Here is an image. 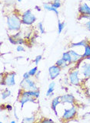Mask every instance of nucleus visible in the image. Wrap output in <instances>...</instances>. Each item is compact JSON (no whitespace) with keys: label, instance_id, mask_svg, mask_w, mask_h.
<instances>
[{"label":"nucleus","instance_id":"f3484780","mask_svg":"<svg viewBox=\"0 0 90 123\" xmlns=\"http://www.w3.org/2000/svg\"><path fill=\"white\" fill-rule=\"evenodd\" d=\"M84 48H85V50H84V54H82V59H85L90 57V45L88 44Z\"/></svg>","mask_w":90,"mask_h":123},{"label":"nucleus","instance_id":"37998d69","mask_svg":"<svg viewBox=\"0 0 90 123\" xmlns=\"http://www.w3.org/2000/svg\"><path fill=\"white\" fill-rule=\"evenodd\" d=\"M89 1H90V0H89Z\"/></svg>","mask_w":90,"mask_h":123},{"label":"nucleus","instance_id":"412c9836","mask_svg":"<svg viewBox=\"0 0 90 123\" xmlns=\"http://www.w3.org/2000/svg\"><path fill=\"white\" fill-rule=\"evenodd\" d=\"M64 28H65V23L64 22H60L59 19L58 20V33L61 34V32L63 31Z\"/></svg>","mask_w":90,"mask_h":123},{"label":"nucleus","instance_id":"f03ea898","mask_svg":"<svg viewBox=\"0 0 90 123\" xmlns=\"http://www.w3.org/2000/svg\"><path fill=\"white\" fill-rule=\"evenodd\" d=\"M16 74L12 72V73H8L7 74H5L4 78L1 77V85L2 86H14L15 85V77Z\"/></svg>","mask_w":90,"mask_h":123},{"label":"nucleus","instance_id":"a211bd4d","mask_svg":"<svg viewBox=\"0 0 90 123\" xmlns=\"http://www.w3.org/2000/svg\"><path fill=\"white\" fill-rule=\"evenodd\" d=\"M88 41L87 40H82L79 42H77V43H72L70 47L71 48H73V47H78V46H82V47H85V45L88 44Z\"/></svg>","mask_w":90,"mask_h":123},{"label":"nucleus","instance_id":"7c9ffc66","mask_svg":"<svg viewBox=\"0 0 90 123\" xmlns=\"http://www.w3.org/2000/svg\"><path fill=\"white\" fill-rule=\"evenodd\" d=\"M16 41H17V44H24V39L22 37H20V38H19L18 40H16Z\"/></svg>","mask_w":90,"mask_h":123},{"label":"nucleus","instance_id":"4c0bfd02","mask_svg":"<svg viewBox=\"0 0 90 123\" xmlns=\"http://www.w3.org/2000/svg\"><path fill=\"white\" fill-rule=\"evenodd\" d=\"M53 2H61V0H53Z\"/></svg>","mask_w":90,"mask_h":123},{"label":"nucleus","instance_id":"72a5a7b5","mask_svg":"<svg viewBox=\"0 0 90 123\" xmlns=\"http://www.w3.org/2000/svg\"><path fill=\"white\" fill-rule=\"evenodd\" d=\"M6 109L8 110V111H12V105H6Z\"/></svg>","mask_w":90,"mask_h":123},{"label":"nucleus","instance_id":"aec40b11","mask_svg":"<svg viewBox=\"0 0 90 123\" xmlns=\"http://www.w3.org/2000/svg\"><path fill=\"white\" fill-rule=\"evenodd\" d=\"M11 96V91L8 89H6L3 92H2V99H6V98H8V96Z\"/></svg>","mask_w":90,"mask_h":123},{"label":"nucleus","instance_id":"c85d7f7f","mask_svg":"<svg viewBox=\"0 0 90 123\" xmlns=\"http://www.w3.org/2000/svg\"><path fill=\"white\" fill-rule=\"evenodd\" d=\"M42 122H44V123H52L53 122V121L52 119H50V118H43V119L41 120Z\"/></svg>","mask_w":90,"mask_h":123},{"label":"nucleus","instance_id":"c756f323","mask_svg":"<svg viewBox=\"0 0 90 123\" xmlns=\"http://www.w3.org/2000/svg\"><path fill=\"white\" fill-rule=\"evenodd\" d=\"M16 50L18 52H21V51H25V48H23V47L22 46V45H19L18 47H17V49H16Z\"/></svg>","mask_w":90,"mask_h":123},{"label":"nucleus","instance_id":"f8f14e48","mask_svg":"<svg viewBox=\"0 0 90 123\" xmlns=\"http://www.w3.org/2000/svg\"><path fill=\"white\" fill-rule=\"evenodd\" d=\"M82 74L83 75L84 78L90 77V63H85V64L82 66Z\"/></svg>","mask_w":90,"mask_h":123},{"label":"nucleus","instance_id":"58836bf2","mask_svg":"<svg viewBox=\"0 0 90 123\" xmlns=\"http://www.w3.org/2000/svg\"><path fill=\"white\" fill-rule=\"evenodd\" d=\"M88 101H89V103H90V97H89V98L88 99Z\"/></svg>","mask_w":90,"mask_h":123},{"label":"nucleus","instance_id":"b1692460","mask_svg":"<svg viewBox=\"0 0 90 123\" xmlns=\"http://www.w3.org/2000/svg\"><path fill=\"white\" fill-rule=\"evenodd\" d=\"M38 28L39 29V31L42 34H44L45 31V29H44V27H43V24H42V22H39L38 24L37 25Z\"/></svg>","mask_w":90,"mask_h":123},{"label":"nucleus","instance_id":"20e7f679","mask_svg":"<svg viewBox=\"0 0 90 123\" xmlns=\"http://www.w3.org/2000/svg\"><path fill=\"white\" fill-rule=\"evenodd\" d=\"M20 87L23 90H38L36 83L29 78L23 79L22 81L20 83Z\"/></svg>","mask_w":90,"mask_h":123},{"label":"nucleus","instance_id":"79ce46f5","mask_svg":"<svg viewBox=\"0 0 90 123\" xmlns=\"http://www.w3.org/2000/svg\"><path fill=\"white\" fill-rule=\"evenodd\" d=\"M89 44L90 45V41H89Z\"/></svg>","mask_w":90,"mask_h":123},{"label":"nucleus","instance_id":"4be33fe9","mask_svg":"<svg viewBox=\"0 0 90 123\" xmlns=\"http://www.w3.org/2000/svg\"><path fill=\"white\" fill-rule=\"evenodd\" d=\"M35 120H36L35 116H30V117H25L22 119V122H35Z\"/></svg>","mask_w":90,"mask_h":123},{"label":"nucleus","instance_id":"cd10ccee","mask_svg":"<svg viewBox=\"0 0 90 123\" xmlns=\"http://www.w3.org/2000/svg\"><path fill=\"white\" fill-rule=\"evenodd\" d=\"M8 41H10V43H12V44H17V41H16V40H15L12 36H9V37H8Z\"/></svg>","mask_w":90,"mask_h":123},{"label":"nucleus","instance_id":"e433bc0d","mask_svg":"<svg viewBox=\"0 0 90 123\" xmlns=\"http://www.w3.org/2000/svg\"><path fill=\"white\" fill-rule=\"evenodd\" d=\"M35 8H36V9L37 11H38V12H40V11H41V8H40L39 7H38V6H36Z\"/></svg>","mask_w":90,"mask_h":123},{"label":"nucleus","instance_id":"5701e85b","mask_svg":"<svg viewBox=\"0 0 90 123\" xmlns=\"http://www.w3.org/2000/svg\"><path fill=\"white\" fill-rule=\"evenodd\" d=\"M38 72V67L37 66L36 67H33L32 69H31L29 71V74L30 75V77H33V76H36Z\"/></svg>","mask_w":90,"mask_h":123},{"label":"nucleus","instance_id":"a878e982","mask_svg":"<svg viewBox=\"0 0 90 123\" xmlns=\"http://www.w3.org/2000/svg\"><path fill=\"white\" fill-rule=\"evenodd\" d=\"M82 18L90 20V15H81L79 17V19H82Z\"/></svg>","mask_w":90,"mask_h":123},{"label":"nucleus","instance_id":"ddd939ff","mask_svg":"<svg viewBox=\"0 0 90 123\" xmlns=\"http://www.w3.org/2000/svg\"><path fill=\"white\" fill-rule=\"evenodd\" d=\"M60 103H61V101H60V96L55 97V98H54L52 101V105H51V106H52V109L53 110V112H55L56 116H58V113L56 111V106Z\"/></svg>","mask_w":90,"mask_h":123},{"label":"nucleus","instance_id":"393cba45","mask_svg":"<svg viewBox=\"0 0 90 123\" xmlns=\"http://www.w3.org/2000/svg\"><path fill=\"white\" fill-rule=\"evenodd\" d=\"M42 59V55H38V56H36V59H35V63H36V65L37 66L38 64V63L40 62V61Z\"/></svg>","mask_w":90,"mask_h":123},{"label":"nucleus","instance_id":"4468645a","mask_svg":"<svg viewBox=\"0 0 90 123\" xmlns=\"http://www.w3.org/2000/svg\"><path fill=\"white\" fill-rule=\"evenodd\" d=\"M43 8H45V10H47V11H52V12H54L55 13V15H56L57 16L59 15V11L57 10V8H55L52 6V3H49V2L43 3Z\"/></svg>","mask_w":90,"mask_h":123},{"label":"nucleus","instance_id":"6e6552de","mask_svg":"<svg viewBox=\"0 0 90 123\" xmlns=\"http://www.w3.org/2000/svg\"><path fill=\"white\" fill-rule=\"evenodd\" d=\"M36 98L31 96H28V95H22L20 96L19 99V103L21 104V108L22 109L23 105L28 103V102H32V103H36Z\"/></svg>","mask_w":90,"mask_h":123},{"label":"nucleus","instance_id":"f704fd0d","mask_svg":"<svg viewBox=\"0 0 90 123\" xmlns=\"http://www.w3.org/2000/svg\"><path fill=\"white\" fill-rule=\"evenodd\" d=\"M40 73H41V72L38 70V72H37V74H36V78H38V76H39V75H40Z\"/></svg>","mask_w":90,"mask_h":123},{"label":"nucleus","instance_id":"6ab92c4d","mask_svg":"<svg viewBox=\"0 0 90 123\" xmlns=\"http://www.w3.org/2000/svg\"><path fill=\"white\" fill-rule=\"evenodd\" d=\"M55 65L61 67V68H64V67H66L68 64H67V63L64 61L62 59H59V60H58L56 61V63H55Z\"/></svg>","mask_w":90,"mask_h":123},{"label":"nucleus","instance_id":"2f4dec72","mask_svg":"<svg viewBox=\"0 0 90 123\" xmlns=\"http://www.w3.org/2000/svg\"><path fill=\"white\" fill-rule=\"evenodd\" d=\"M85 26L86 27V28L90 31V20H88V22L85 23Z\"/></svg>","mask_w":90,"mask_h":123},{"label":"nucleus","instance_id":"423d86ee","mask_svg":"<svg viewBox=\"0 0 90 123\" xmlns=\"http://www.w3.org/2000/svg\"><path fill=\"white\" fill-rule=\"evenodd\" d=\"M61 73V67L56 65H53L49 68V77L51 80H55Z\"/></svg>","mask_w":90,"mask_h":123},{"label":"nucleus","instance_id":"473e14b6","mask_svg":"<svg viewBox=\"0 0 90 123\" xmlns=\"http://www.w3.org/2000/svg\"><path fill=\"white\" fill-rule=\"evenodd\" d=\"M30 77V75L29 74V72H27V73H25L23 74V79H29Z\"/></svg>","mask_w":90,"mask_h":123},{"label":"nucleus","instance_id":"ea45409f","mask_svg":"<svg viewBox=\"0 0 90 123\" xmlns=\"http://www.w3.org/2000/svg\"><path fill=\"white\" fill-rule=\"evenodd\" d=\"M85 59H88V60H89V61H90V57H87V58H85Z\"/></svg>","mask_w":90,"mask_h":123},{"label":"nucleus","instance_id":"2eb2a0df","mask_svg":"<svg viewBox=\"0 0 90 123\" xmlns=\"http://www.w3.org/2000/svg\"><path fill=\"white\" fill-rule=\"evenodd\" d=\"M62 60L65 61L67 64H70V63H72V59H71V56H70V54L68 52H65V53H63L62 54Z\"/></svg>","mask_w":90,"mask_h":123},{"label":"nucleus","instance_id":"39448f33","mask_svg":"<svg viewBox=\"0 0 90 123\" xmlns=\"http://www.w3.org/2000/svg\"><path fill=\"white\" fill-rule=\"evenodd\" d=\"M77 113V109L75 106H72L68 109H65L64 111V113L62 115V120L64 121H70L71 119H73V118L75 117Z\"/></svg>","mask_w":90,"mask_h":123},{"label":"nucleus","instance_id":"bb28decb","mask_svg":"<svg viewBox=\"0 0 90 123\" xmlns=\"http://www.w3.org/2000/svg\"><path fill=\"white\" fill-rule=\"evenodd\" d=\"M52 6L55 8H60V6H61V2H52Z\"/></svg>","mask_w":90,"mask_h":123},{"label":"nucleus","instance_id":"1a4fd4ad","mask_svg":"<svg viewBox=\"0 0 90 123\" xmlns=\"http://www.w3.org/2000/svg\"><path fill=\"white\" fill-rule=\"evenodd\" d=\"M60 101L62 103H69V104H73L75 102V97L72 94H66L60 96Z\"/></svg>","mask_w":90,"mask_h":123},{"label":"nucleus","instance_id":"c9c22d12","mask_svg":"<svg viewBox=\"0 0 90 123\" xmlns=\"http://www.w3.org/2000/svg\"><path fill=\"white\" fill-rule=\"evenodd\" d=\"M14 115H15V118H16V119H19L18 116H17V115H16V112H15V109H14Z\"/></svg>","mask_w":90,"mask_h":123},{"label":"nucleus","instance_id":"7ed1b4c3","mask_svg":"<svg viewBox=\"0 0 90 123\" xmlns=\"http://www.w3.org/2000/svg\"><path fill=\"white\" fill-rule=\"evenodd\" d=\"M36 21V17L32 13L30 9L25 11L22 16V22L24 25H31Z\"/></svg>","mask_w":90,"mask_h":123},{"label":"nucleus","instance_id":"9b49d317","mask_svg":"<svg viewBox=\"0 0 90 123\" xmlns=\"http://www.w3.org/2000/svg\"><path fill=\"white\" fill-rule=\"evenodd\" d=\"M79 12L81 15H90V7L86 3H84L79 6Z\"/></svg>","mask_w":90,"mask_h":123},{"label":"nucleus","instance_id":"9d476101","mask_svg":"<svg viewBox=\"0 0 90 123\" xmlns=\"http://www.w3.org/2000/svg\"><path fill=\"white\" fill-rule=\"evenodd\" d=\"M70 56H71V59H72V63H75L77 61H79L81 59H82V54H79L78 53H76L75 50H70L69 51Z\"/></svg>","mask_w":90,"mask_h":123},{"label":"nucleus","instance_id":"a19ab883","mask_svg":"<svg viewBox=\"0 0 90 123\" xmlns=\"http://www.w3.org/2000/svg\"><path fill=\"white\" fill-rule=\"evenodd\" d=\"M21 1H22V0H18V2H20Z\"/></svg>","mask_w":90,"mask_h":123},{"label":"nucleus","instance_id":"f257e3e1","mask_svg":"<svg viewBox=\"0 0 90 123\" xmlns=\"http://www.w3.org/2000/svg\"><path fill=\"white\" fill-rule=\"evenodd\" d=\"M22 23V19H20L19 17L15 14H12L7 17V26L9 31H19Z\"/></svg>","mask_w":90,"mask_h":123},{"label":"nucleus","instance_id":"dca6fc26","mask_svg":"<svg viewBox=\"0 0 90 123\" xmlns=\"http://www.w3.org/2000/svg\"><path fill=\"white\" fill-rule=\"evenodd\" d=\"M55 82L50 83L49 86V89L46 92V96H51V95L53 93V91L55 90Z\"/></svg>","mask_w":90,"mask_h":123},{"label":"nucleus","instance_id":"0eeeda50","mask_svg":"<svg viewBox=\"0 0 90 123\" xmlns=\"http://www.w3.org/2000/svg\"><path fill=\"white\" fill-rule=\"evenodd\" d=\"M79 70H73L69 74V81L72 84L75 85V86H79L80 79L79 77Z\"/></svg>","mask_w":90,"mask_h":123}]
</instances>
